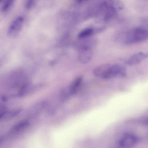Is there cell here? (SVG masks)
<instances>
[{"label":"cell","mask_w":148,"mask_h":148,"mask_svg":"<svg viewBox=\"0 0 148 148\" xmlns=\"http://www.w3.org/2000/svg\"><path fill=\"white\" fill-rule=\"evenodd\" d=\"M148 37V32L146 30L142 28H137L118 39L123 43L130 44L143 41L146 40Z\"/></svg>","instance_id":"1"},{"label":"cell","mask_w":148,"mask_h":148,"mask_svg":"<svg viewBox=\"0 0 148 148\" xmlns=\"http://www.w3.org/2000/svg\"><path fill=\"white\" fill-rule=\"evenodd\" d=\"M24 21L22 16H19L15 19L11 23L8 31V36L10 37L16 36L20 33Z\"/></svg>","instance_id":"2"},{"label":"cell","mask_w":148,"mask_h":148,"mask_svg":"<svg viewBox=\"0 0 148 148\" xmlns=\"http://www.w3.org/2000/svg\"><path fill=\"white\" fill-rule=\"evenodd\" d=\"M112 64H106L99 66L94 69V75L97 77L103 79H111V68Z\"/></svg>","instance_id":"3"},{"label":"cell","mask_w":148,"mask_h":148,"mask_svg":"<svg viewBox=\"0 0 148 148\" xmlns=\"http://www.w3.org/2000/svg\"><path fill=\"white\" fill-rule=\"evenodd\" d=\"M138 141V138L135 135L126 133L120 139L119 145L122 147H129L134 145L137 143Z\"/></svg>","instance_id":"4"},{"label":"cell","mask_w":148,"mask_h":148,"mask_svg":"<svg viewBox=\"0 0 148 148\" xmlns=\"http://www.w3.org/2000/svg\"><path fill=\"white\" fill-rule=\"evenodd\" d=\"M112 78L123 77L126 75V70L123 66L118 64H112L111 67Z\"/></svg>","instance_id":"5"},{"label":"cell","mask_w":148,"mask_h":148,"mask_svg":"<svg viewBox=\"0 0 148 148\" xmlns=\"http://www.w3.org/2000/svg\"><path fill=\"white\" fill-rule=\"evenodd\" d=\"M148 57L147 53L143 52H138L132 55L129 58L128 64L133 66L138 64Z\"/></svg>","instance_id":"6"},{"label":"cell","mask_w":148,"mask_h":148,"mask_svg":"<svg viewBox=\"0 0 148 148\" xmlns=\"http://www.w3.org/2000/svg\"><path fill=\"white\" fill-rule=\"evenodd\" d=\"M102 28L94 29L91 27L86 28L79 34V38L84 39L91 37V36L102 31Z\"/></svg>","instance_id":"7"},{"label":"cell","mask_w":148,"mask_h":148,"mask_svg":"<svg viewBox=\"0 0 148 148\" xmlns=\"http://www.w3.org/2000/svg\"><path fill=\"white\" fill-rule=\"evenodd\" d=\"M105 7H110L116 11L123 9L124 7L123 3L119 0H106L103 3Z\"/></svg>","instance_id":"8"},{"label":"cell","mask_w":148,"mask_h":148,"mask_svg":"<svg viewBox=\"0 0 148 148\" xmlns=\"http://www.w3.org/2000/svg\"><path fill=\"white\" fill-rule=\"evenodd\" d=\"M93 53L92 49H87L82 50V52L80 56V60L83 63H87L91 59Z\"/></svg>","instance_id":"9"},{"label":"cell","mask_w":148,"mask_h":148,"mask_svg":"<svg viewBox=\"0 0 148 148\" xmlns=\"http://www.w3.org/2000/svg\"><path fill=\"white\" fill-rule=\"evenodd\" d=\"M82 78H77L73 83L70 89V92L72 95L75 94L77 92L82 81Z\"/></svg>","instance_id":"10"},{"label":"cell","mask_w":148,"mask_h":148,"mask_svg":"<svg viewBox=\"0 0 148 148\" xmlns=\"http://www.w3.org/2000/svg\"><path fill=\"white\" fill-rule=\"evenodd\" d=\"M29 123L27 121H23L15 125L13 130L16 132H18L23 130L27 127Z\"/></svg>","instance_id":"11"},{"label":"cell","mask_w":148,"mask_h":148,"mask_svg":"<svg viewBox=\"0 0 148 148\" xmlns=\"http://www.w3.org/2000/svg\"><path fill=\"white\" fill-rule=\"evenodd\" d=\"M14 0H6L1 8L2 12H5L9 9L13 4Z\"/></svg>","instance_id":"12"},{"label":"cell","mask_w":148,"mask_h":148,"mask_svg":"<svg viewBox=\"0 0 148 148\" xmlns=\"http://www.w3.org/2000/svg\"><path fill=\"white\" fill-rule=\"evenodd\" d=\"M35 0H27L25 4V7L27 10L31 9L34 5Z\"/></svg>","instance_id":"13"},{"label":"cell","mask_w":148,"mask_h":148,"mask_svg":"<svg viewBox=\"0 0 148 148\" xmlns=\"http://www.w3.org/2000/svg\"><path fill=\"white\" fill-rule=\"evenodd\" d=\"M21 110H22L21 109H18L17 110H16L15 111H14L12 112V114H11L12 116H16L21 112Z\"/></svg>","instance_id":"14"},{"label":"cell","mask_w":148,"mask_h":148,"mask_svg":"<svg viewBox=\"0 0 148 148\" xmlns=\"http://www.w3.org/2000/svg\"><path fill=\"white\" fill-rule=\"evenodd\" d=\"M3 137H0V143H1L2 141H3Z\"/></svg>","instance_id":"15"},{"label":"cell","mask_w":148,"mask_h":148,"mask_svg":"<svg viewBox=\"0 0 148 148\" xmlns=\"http://www.w3.org/2000/svg\"><path fill=\"white\" fill-rule=\"evenodd\" d=\"M84 0H77V1L79 2H82Z\"/></svg>","instance_id":"16"},{"label":"cell","mask_w":148,"mask_h":148,"mask_svg":"<svg viewBox=\"0 0 148 148\" xmlns=\"http://www.w3.org/2000/svg\"><path fill=\"white\" fill-rule=\"evenodd\" d=\"M2 0H0V2Z\"/></svg>","instance_id":"17"}]
</instances>
